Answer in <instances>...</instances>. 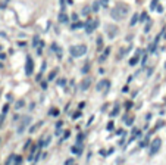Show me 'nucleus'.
Returning a JSON list of instances; mask_svg holds the SVG:
<instances>
[{"label": "nucleus", "instance_id": "obj_3", "mask_svg": "<svg viewBox=\"0 0 166 165\" xmlns=\"http://www.w3.org/2000/svg\"><path fill=\"white\" fill-rule=\"evenodd\" d=\"M160 146H162V139L156 137L154 140H153L152 143H150V155H156L157 152L160 151Z\"/></svg>", "mask_w": 166, "mask_h": 165}, {"label": "nucleus", "instance_id": "obj_14", "mask_svg": "<svg viewBox=\"0 0 166 165\" xmlns=\"http://www.w3.org/2000/svg\"><path fill=\"white\" fill-rule=\"evenodd\" d=\"M59 22H62V24H65V22H68V15L66 14H62L59 15Z\"/></svg>", "mask_w": 166, "mask_h": 165}, {"label": "nucleus", "instance_id": "obj_33", "mask_svg": "<svg viewBox=\"0 0 166 165\" xmlns=\"http://www.w3.org/2000/svg\"><path fill=\"white\" fill-rule=\"evenodd\" d=\"M8 111H9V105H5V106H3V114H6Z\"/></svg>", "mask_w": 166, "mask_h": 165}, {"label": "nucleus", "instance_id": "obj_23", "mask_svg": "<svg viewBox=\"0 0 166 165\" xmlns=\"http://www.w3.org/2000/svg\"><path fill=\"white\" fill-rule=\"evenodd\" d=\"M40 125H43V121H40V123L37 124V125H34V127H32V128H31V130H29V131H31V133H34V131H35V130H37V128H38V127H40Z\"/></svg>", "mask_w": 166, "mask_h": 165}, {"label": "nucleus", "instance_id": "obj_18", "mask_svg": "<svg viewBox=\"0 0 166 165\" xmlns=\"http://www.w3.org/2000/svg\"><path fill=\"white\" fill-rule=\"evenodd\" d=\"M147 143H149V136H146L144 140L140 142V148H147Z\"/></svg>", "mask_w": 166, "mask_h": 165}, {"label": "nucleus", "instance_id": "obj_19", "mask_svg": "<svg viewBox=\"0 0 166 165\" xmlns=\"http://www.w3.org/2000/svg\"><path fill=\"white\" fill-rule=\"evenodd\" d=\"M22 162V158L21 156H18V155H15V164L14 165H19Z\"/></svg>", "mask_w": 166, "mask_h": 165}, {"label": "nucleus", "instance_id": "obj_11", "mask_svg": "<svg viewBox=\"0 0 166 165\" xmlns=\"http://www.w3.org/2000/svg\"><path fill=\"white\" fill-rule=\"evenodd\" d=\"M141 53H143V52H140V50H138V52H137V55L134 56V58H131V59H129V65H131V67H134V65H137V64H138Z\"/></svg>", "mask_w": 166, "mask_h": 165}, {"label": "nucleus", "instance_id": "obj_36", "mask_svg": "<svg viewBox=\"0 0 166 165\" xmlns=\"http://www.w3.org/2000/svg\"><path fill=\"white\" fill-rule=\"evenodd\" d=\"M144 31H146V33H149V31H150V22L147 24V27H146V30H144Z\"/></svg>", "mask_w": 166, "mask_h": 165}, {"label": "nucleus", "instance_id": "obj_8", "mask_svg": "<svg viewBox=\"0 0 166 165\" xmlns=\"http://www.w3.org/2000/svg\"><path fill=\"white\" fill-rule=\"evenodd\" d=\"M109 86H110V81H109V80H101V81L96 86V90H97V92H101V90H104V89L107 90V89H109Z\"/></svg>", "mask_w": 166, "mask_h": 165}, {"label": "nucleus", "instance_id": "obj_7", "mask_svg": "<svg viewBox=\"0 0 166 165\" xmlns=\"http://www.w3.org/2000/svg\"><path fill=\"white\" fill-rule=\"evenodd\" d=\"M106 33H107V37L112 40L118 34V27H115V25H106Z\"/></svg>", "mask_w": 166, "mask_h": 165}, {"label": "nucleus", "instance_id": "obj_21", "mask_svg": "<svg viewBox=\"0 0 166 165\" xmlns=\"http://www.w3.org/2000/svg\"><path fill=\"white\" fill-rule=\"evenodd\" d=\"M150 9H152V11L157 9V0H153V2H152V5H150Z\"/></svg>", "mask_w": 166, "mask_h": 165}, {"label": "nucleus", "instance_id": "obj_30", "mask_svg": "<svg viewBox=\"0 0 166 165\" xmlns=\"http://www.w3.org/2000/svg\"><path fill=\"white\" fill-rule=\"evenodd\" d=\"M65 165H74V159L71 158V159H68L66 162H65Z\"/></svg>", "mask_w": 166, "mask_h": 165}, {"label": "nucleus", "instance_id": "obj_34", "mask_svg": "<svg viewBox=\"0 0 166 165\" xmlns=\"http://www.w3.org/2000/svg\"><path fill=\"white\" fill-rule=\"evenodd\" d=\"M125 124H126V125H131V124H132V120H128V118H125Z\"/></svg>", "mask_w": 166, "mask_h": 165}, {"label": "nucleus", "instance_id": "obj_17", "mask_svg": "<svg viewBox=\"0 0 166 165\" xmlns=\"http://www.w3.org/2000/svg\"><path fill=\"white\" fill-rule=\"evenodd\" d=\"M71 152L75 153V155H81V153H83V151H81L78 146H72V148H71Z\"/></svg>", "mask_w": 166, "mask_h": 165}, {"label": "nucleus", "instance_id": "obj_15", "mask_svg": "<svg viewBox=\"0 0 166 165\" xmlns=\"http://www.w3.org/2000/svg\"><path fill=\"white\" fill-rule=\"evenodd\" d=\"M140 19V16H138V14H135V15H132V18H131V22H129V25L131 27H134L135 24H137V21Z\"/></svg>", "mask_w": 166, "mask_h": 165}, {"label": "nucleus", "instance_id": "obj_13", "mask_svg": "<svg viewBox=\"0 0 166 165\" xmlns=\"http://www.w3.org/2000/svg\"><path fill=\"white\" fill-rule=\"evenodd\" d=\"M52 49L55 50L56 55L59 56V58H62V49H60V47H57V44H56V43H53V44H52Z\"/></svg>", "mask_w": 166, "mask_h": 165}, {"label": "nucleus", "instance_id": "obj_9", "mask_svg": "<svg viewBox=\"0 0 166 165\" xmlns=\"http://www.w3.org/2000/svg\"><path fill=\"white\" fill-rule=\"evenodd\" d=\"M91 82H93L91 77H87V78H84L83 82H81V90H83V92L88 90V89H90V86H91Z\"/></svg>", "mask_w": 166, "mask_h": 165}, {"label": "nucleus", "instance_id": "obj_37", "mask_svg": "<svg viewBox=\"0 0 166 165\" xmlns=\"http://www.w3.org/2000/svg\"><path fill=\"white\" fill-rule=\"evenodd\" d=\"M72 19H74V21H77V19H78V15L74 14V15H72Z\"/></svg>", "mask_w": 166, "mask_h": 165}, {"label": "nucleus", "instance_id": "obj_29", "mask_svg": "<svg viewBox=\"0 0 166 165\" xmlns=\"http://www.w3.org/2000/svg\"><path fill=\"white\" fill-rule=\"evenodd\" d=\"M88 68H90V64H85V67L83 68V74H85V72L88 71Z\"/></svg>", "mask_w": 166, "mask_h": 165}, {"label": "nucleus", "instance_id": "obj_12", "mask_svg": "<svg viewBox=\"0 0 166 165\" xmlns=\"http://www.w3.org/2000/svg\"><path fill=\"white\" fill-rule=\"evenodd\" d=\"M109 53H110V47H107V49H104V52H103V55L100 56V59H98V62H101V64H103V62L106 61V58L109 56Z\"/></svg>", "mask_w": 166, "mask_h": 165}, {"label": "nucleus", "instance_id": "obj_2", "mask_svg": "<svg viewBox=\"0 0 166 165\" xmlns=\"http://www.w3.org/2000/svg\"><path fill=\"white\" fill-rule=\"evenodd\" d=\"M69 53L72 58H81L87 53V46L85 44H77V46H71Z\"/></svg>", "mask_w": 166, "mask_h": 165}, {"label": "nucleus", "instance_id": "obj_27", "mask_svg": "<svg viewBox=\"0 0 166 165\" xmlns=\"http://www.w3.org/2000/svg\"><path fill=\"white\" fill-rule=\"evenodd\" d=\"M50 115H53V117H56V115H59V111L53 108V111H50Z\"/></svg>", "mask_w": 166, "mask_h": 165}, {"label": "nucleus", "instance_id": "obj_26", "mask_svg": "<svg viewBox=\"0 0 166 165\" xmlns=\"http://www.w3.org/2000/svg\"><path fill=\"white\" fill-rule=\"evenodd\" d=\"M118 111H119V108H118V106H115V109L110 112V117H115V115L118 114Z\"/></svg>", "mask_w": 166, "mask_h": 165}, {"label": "nucleus", "instance_id": "obj_40", "mask_svg": "<svg viewBox=\"0 0 166 165\" xmlns=\"http://www.w3.org/2000/svg\"><path fill=\"white\" fill-rule=\"evenodd\" d=\"M60 127H62V123H60V121H59V123L56 124V128H60Z\"/></svg>", "mask_w": 166, "mask_h": 165}, {"label": "nucleus", "instance_id": "obj_1", "mask_svg": "<svg viewBox=\"0 0 166 165\" xmlns=\"http://www.w3.org/2000/svg\"><path fill=\"white\" fill-rule=\"evenodd\" d=\"M128 14H129V6L125 3H118L110 11V16L115 21H122L128 16Z\"/></svg>", "mask_w": 166, "mask_h": 165}, {"label": "nucleus", "instance_id": "obj_5", "mask_svg": "<svg viewBox=\"0 0 166 165\" xmlns=\"http://www.w3.org/2000/svg\"><path fill=\"white\" fill-rule=\"evenodd\" d=\"M97 25H98V21H93V19H88L87 21V24H85V33L87 34H91L94 30L97 28Z\"/></svg>", "mask_w": 166, "mask_h": 165}, {"label": "nucleus", "instance_id": "obj_38", "mask_svg": "<svg viewBox=\"0 0 166 165\" xmlns=\"http://www.w3.org/2000/svg\"><path fill=\"white\" fill-rule=\"evenodd\" d=\"M29 143H31V140H28V142H27V145L24 146V149H28V146H29Z\"/></svg>", "mask_w": 166, "mask_h": 165}, {"label": "nucleus", "instance_id": "obj_32", "mask_svg": "<svg viewBox=\"0 0 166 165\" xmlns=\"http://www.w3.org/2000/svg\"><path fill=\"white\" fill-rule=\"evenodd\" d=\"M37 44H38V37H35V39H34V41H32V46H34V47H35Z\"/></svg>", "mask_w": 166, "mask_h": 165}, {"label": "nucleus", "instance_id": "obj_35", "mask_svg": "<svg viewBox=\"0 0 166 165\" xmlns=\"http://www.w3.org/2000/svg\"><path fill=\"white\" fill-rule=\"evenodd\" d=\"M113 128V123H109L107 124V130H112Z\"/></svg>", "mask_w": 166, "mask_h": 165}, {"label": "nucleus", "instance_id": "obj_24", "mask_svg": "<svg viewBox=\"0 0 166 165\" xmlns=\"http://www.w3.org/2000/svg\"><path fill=\"white\" fill-rule=\"evenodd\" d=\"M65 84H66V80H65V78H60V80L57 81V86H62V87H63Z\"/></svg>", "mask_w": 166, "mask_h": 165}, {"label": "nucleus", "instance_id": "obj_6", "mask_svg": "<svg viewBox=\"0 0 166 165\" xmlns=\"http://www.w3.org/2000/svg\"><path fill=\"white\" fill-rule=\"evenodd\" d=\"M34 71V62H32V58L27 56V62H25V75H31Z\"/></svg>", "mask_w": 166, "mask_h": 165}, {"label": "nucleus", "instance_id": "obj_16", "mask_svg": "<svg viewBox=\"0 0 166 165\" xmlns=\"http://www.w3.org/2000/svg\"><path fill=\"white\" fill-rule=\"evenodd\" d=\"M83 27H85V24H83V22H75V24L71 25V30H78V28H83Z\"/></svg>", "mask_w": 166, "mask_h": 165}, {"label": "nucleus", "instance_id": "obj_39", "mask_svg": "<svg viewBox=\"0 0 166 165\" xmlns=\"http://www.w3.org/2000/svg\"><path fill=\"white\" fill-rule=\"evenodd\" d=\"M41 74H43V72H40V74L37 75V81H40V80H41Z\"/></svg>", "mask_w": 166, "mask_h": 165}, {"label": "nucleus", "instance_id": "obj_10", "mask_svg": "<svg viewBox=\"0 0 166 165\" xmlns=\"http://www.w3.org/2000/svg\"><path fill=\"white\" fill-rule=\"evenodd\" d=\"M50 142H52V136H44V137H41V140L38 142V145H40L41 148H44V146H47Z\"/></svg>", "mask_w": 166, "mask_h": 165}, {"label": "nucleus", "instance_id": "obj_20", "mask_svg": "<svg viewBox=\"0 0 166 165\" xmlns=\"http://www.w3.org/2000/svg\"><path fill=\"white\" fill-rule=\"evenodd\" d=\"M98 8H100V2H96V3L91 6V9H93L94 12H97V11H98Z\"/></svg>", "mask_w": 166, "mask_h": 165}, {"label": "nucleus", "instance_id": "obj_22", "mask_svg": "<svg viewBox=\"0 0 166 165\" xmlns=\"http://www.w3.org/2000/svg\"><path fill=\"white\" fill-rule=\"evenodd\" d=\"M56 74H57V69H55V71H52V72H50V75H49V80H53V78L56 77Z\"/></svg>", "mask_w": 166, "mask_h": 165}, {"label": "nucleus", "instance_id": "obj_31", "mask_svg": "<svg viewBox=\"0 0 166 165\" xmlns=\"http://www.w3.org/2000/svg\"><path fill=\"white\" fill-rule=\"evenodd\" d=\"M41 89H43V90H46V89H47V81H43L41 82Z\"/></svg>", "mask_w": 166, "mask_h": 165}, {"label": "nucleus", "instance_id": "obj_4", "mask_svg": "<svg viewBox=\"0 0 166 165\" xmlns=\"http://www.w3.org/2000/svg\"><path fill=\"white\" fill-rule=\"evenodd\" d=\"M29 123H31V117H24L21 124H19V127H18V134H22L25 131V128L29 125Z\"/></svg>", "mask_w": 166, "mask_h": 165}, {"label": "nucleus", "instance_id": "obj_25", "mask_svg": "<svg viewBox=\"0 0 166 165\" xmlns=\"http://www.w3.org/2000/svg\"><path fill=\"white\" fill-rule=\"evenodd\" d=\"M22 106H24V100H19V102L16 103V109H21Z\"/></svg>", "mask_w": 166, "mask_h": 165}, {"label": "nucleus", "instance_id": "obj_28", "mask_svg": "<svg viewBox=\"0 0 166 165\" xmlns=\"http://www.w3.org/2000/svg\"><path fill=\"white\" fill-rule=\"evenodd\" d=\"M146 19H147V14H143L141 16H140V21H141V22H144Z\"/></svg>", "mask_w": 166, "mask_h": 165}]
</instances>
